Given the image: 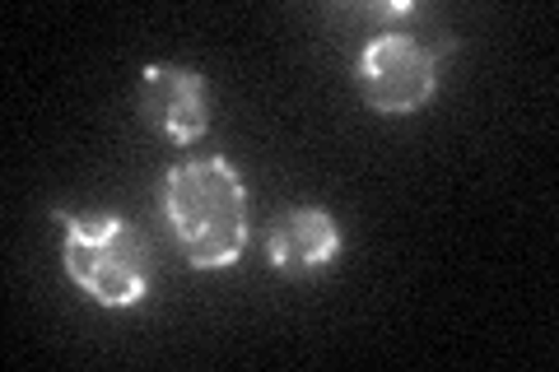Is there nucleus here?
Here are the masks:
<instances>
[{
    "instance_id": "obj_1",
    "label": "nucleus",
    "mask_w": 559,
    "mask_h": 372,
    "mask_svg": "<svg viewBox=\"0 0 559 372\" xmlns=\"http://www.w3.org/2000/svg\"><path fill=\"white\" fill-rule=\"evenodd\" d=\"M159 209L191 271H229L248 247V187L229 158H187L168 168Z\"/></svg>"
},
{
    "instance_id": "obj_2",
    "label": "nucleus",
    "mask_w": 559,
    "mask_h": 372,
    "mask_svg": "<svg viewBox=\"0 0 559 372\" xmlns=\"http://www.w3.org/2000/svg\"><path fill=\"white\" fill-rule=\"evenodd\" d=\"M452 33L433 10L415 5L406 20L373 33L359 51V94L382 117H411L439 94V70L452 57Z\"/></svg>"
},
{
    "instance_id": "obj_3",
    "label": "nucleus",
    "mask_w": 559,
    "mask_h": 372,
    "mask_svg": "<svg viewBox=\"0 0 559 372\" xmlns=\"http://www.w3.org/2000/svg\"><path fill=\"white\" fill-rule=\"evenodd\" d=\"M66 275L98 308H135L150 293V242L121 215H61Z\"/></svg>"
},
{
    "instance_id": "obj_4",
    "label": "nucleus",
    "mask_w": 559,
    "mask_h": 372,
    "mask_svg": "<svg viewBox=\"0 0 559 372\" xmlns=\"http://www.w3.org/2000/svg\"><path fill=\"white\" fill-rule=\"evenodd\" d=\"M140 117L159 135H168L173 145H197L210 131L205 75H197L191 65H168V61L145 65V75H140Z\"/></svg>"
},
{
    "instance_id": "obj_5",
    "label": "nucleus",
    "mask_w": 559,
    "mask_h": 372,
    "mask_svg": "<svg viewBox=\"0 0 559 372\" xmlns=\"http://www.w3.org/2000/svg\"><path fill=\"white\" fill-rule=\"evenodd\" d=\"M266 256L280 275H318L331 261L341 256V228L336 219L318 205H299L289 215H280V224L271 228Z\"/></svg>"
}]
</instances>
